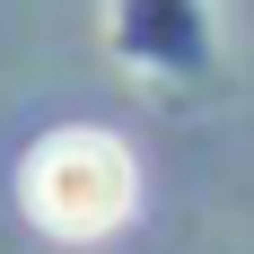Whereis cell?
Segmentation results:
<instances>
[{
  "label": "cell",
  "instance_id": "6da1fadb",
  "mask_svg": "<svg viewBox=\"0 0 254 254\" xmlns=\"http://www.w3.org/2000/svg\"><path fill=\"white\" fill-rule=\"evenodd\" d=\"M140 202V167L114 131H53L26 158V210L53 237H105Z\"/></svg>",
  "mask_w": 254,
  "mask_h": 254
}]
</instances>
